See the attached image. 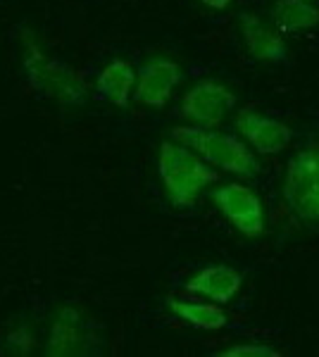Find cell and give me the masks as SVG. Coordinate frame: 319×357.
<instances>
[{
  "label": "cell",
  "mask_w": 319,
  "mask_h": 357,
  "mask_svg": "<svg viewBox=\"0 0 319 357\" xmlns=\"http://www.w3.org/2000/svg\"><path fill=\"white\" fill-rule=\"evenodd\" d=\"M170 310L179 319H184L188 326L200 331H219L226 326V312L219 307V303H195V301H181V298H170Z\"/></svg>",
  "instance_id": "cell-14"
},
{
  "label": "cell",
  "mask_w": 319,
  "mask_h": 357,
  "mask_svg": "<svg viewBox=\"0 0 319 357\" xmlns=\"http://www.w3.org/2000/svg\"><path fill=\"white\" fill-rule=\"evenodd\" d=\"M212 200L243 236L260 238L265 234V207L253 188L243 186L239 181L224 183L212 191Z\"/></svg>",
  "instance_id": "cell-7"
},
{
  "label": "cell",
  "mask_w": 319,
  "mask_h": 357,
  "mask_svg": "<svg viewBox=\"0 0 319 357\" xmlns=\"http://www.w3.org/2000/svg\"><path fill=\"white\" fill-rule=\"evenodd\" d=\"M236 107V96L217 79H200L181 98V117L191 124L212 129Z\"/></svg>",
  "instance_id": "cell-6"
},
{
  "label": "cell",
  "mask_w": 319,
  "mask_h": 357,
  "mask_svg": "<svg viewBox=\"0 0 319 357\" xmlns=\"http://www.w3.org/2000/svg\"><path fill=\"white\" fill-rule=\"evenodd\" d=\"M172 138L181 146L191 148L198 153L207 165L217 167L222 172H231L236 176H258L260 162L255 153L241 138L219 134L212 129H202V126H174L170 131Z\"/></svg>",
  "instance_id": "cell-3"
},
{
  "label": "cell",
  "mask_w": 319,
  "mask_h": 357,
  "mask_svg": "<svg viewBox=\"0 0 319 357\" xmlns=\"http://www.w3.org/2000/svg\"><path fill=\"white\" fill-rule=\"evenodd\" d=\"M272 20L283 33L310 31L319 26V8L310 0H276Z\"/></svg>",
  "instance_id": "cell-13"
},
{
  "label": "cell",
  "mask_w": 319,
  "mask_h": 357,
  "mask_svg": "<svg viewBox=\"0 0 319 357\" xmlns=\"http://www.w3.org/2000/svg\"><path fill=\"white\" fill-rule=\"evenodd\" d=\"M133 89H136V72H133L131 62L126 60H112L96 79L98 100H105L117 107L129 105Z\"/></svg>",
  "instance_id": "cell-12"
},
{
  "label": "cell",
  "mask_w": 319,
  "mask_h": 357,
  "mask_svg": "<svg viewBox=\"0 0 319 357\" xmlns=\"http://www.w3.org/2000/svg\"><path fill=\"white\" fill-rule=\"evenodd\" d=\"M310 3H312V0H310Z\"/></svg>",
  "instance_id": "cell-18"
},
{
  "label": "cell",
  "mask_w": 319,
  "mask_h": 357,
  "mask_svg": "<svg viewBox=\"0 0 319 357\" xmlns=\"http://www.w3.org/2000/svg\"><path fill=\"white\" fill-rule=\"evenodd\" d=\"M22 67L27 82L38 98L55 100L60 105H81L86 102L89 89L86 82L62 60L48 57L29 29H22Z\"/></svg>",
  "instance_id": "cell-1"
},
{
  "label": "cell",
  "mask_w": 319,
  "mask_h": 357,
  "mask_svg": "<svg viewBox=\"0 0 319 357\" xmlns=\"http://www.w3.org/2000/svg\"><path fill=\"white\" fill-rule=\"evenodd\" d=\"M181 82V67L167 57H153L136 72L133 100L146 107H165Z\"/></svg>",
  "instance_id": "cell-9"
},
{
  "label": "cell",
  "mask_w": 319,
  "mask_h": 357,
  "mask_svg": "<svg viewBox=\"0 0 319 357\" xmlns=\"http://www.w3.org/2000/svg\"><path fill=\"white\" fill-rule=\"evenodd\" d=\"M219 355L222 357H279L281 353L265 343H243V345H234V348H229V350H222Z\"/></svg>",
  "instance_id": "cell-15"
},
{
  "label": "cell",
  "mask_w": 319,
  "mask_h": 357,
  "mask_svg": "<svg viewBox=\"0 0 319 357\" xmlns=\"http://www.w3.org/2000/svg\"><path fill=\"white\" fill-rule=\"evenodd\" d=\"M243 286V276L236 272L234 267L226 264H210V267L200 269L195 276H191L186 281V293L191 296H202L212 303H229L231 298H236V293Z\"/></svg>",
  "instance_id": "cell-11"
},
{
  "label": "cell",
  "mask_w": 319,
  "mask_h": 357,
  "mask_svg": "<svg viewBox=\"0 0 319 357\" xmlns=\"http://www.w3.org/2000/svg\"><path fill=\"white\" fill-rule=\"evenodd\" d=\"M8 345L10 348H15L17 353H31L34 350V345H36V338L31 336V331H27V329H17L13 331L8 336Z\"/></svg>",
  "instance_id": "cell-16"
},
{
  "label": "cell",
  "mask_w": 319,
  "mask_h": 357,
  "mask_svg": "<svg viewBox=\"0 0 319 357\" xmlns=\"http://www.w3.org/2000/svg\"><path fill=\"white\" fill-rule=\"evenodd\" d=\"M236 129L260 155H279L291 146L293 131L281 119L265 117L255 107H243L236 112Z\"/></svg>",
  "instance_id": "cell-8"
},
{
  "label": "cell",
  "mask_w": 319,
  "mask_h": 357,
  "mask_svg": "<svg viewBox=\"0 0 319 357\" xmlns=\"http://www.w3.org/2000/svg\"><path fill=\"white\" fill-rule=\"evenodd\" d=\"M200 3L210 10H226L231 5V0H200Z\"/></svg>",
  "instance_id": "cell-17"
},
{
  "label": "cell",
  "mask_w": 319,
  "mask_h": 357,
  "mask_svg": "<svg viewBox=\"0 0 319 357\" xmlns=\"http://www.w3.org/2000/svg\"><path fill=\"white\" fill-rule=\"evenodd\" d=\"M158 174L165 183V191L177 207H193L200 191L219 178L198 153L177 141L160 143Z\"/></svg>",
  "instance_id": "cell-2"
},
{
  "label": "cell",
  "mask_w": 319,
  "mask_h": 357,
  "mask_svg": "<svg viewBox=\"0 0 319 357\" xmlns=\"http://www.w3.org/2000/svg\"><path fill=\"white\" fill-rule=\"evenodd\" d=\"M241 33L248 45V53L258 62L283 65L288 60V45L279 33V29L267 24L260 15L241 13Z\"/></svg>",
  "instance_id": "cell-10"
},
{
  "label": "cell",
  "mask_w": 319,
  "mask_h": 357,
  "mask_svg": "<svg viewBox=\"0 0 319 357\" xmlns=\"http://www.w3.org/2000/svg\"><path fill=\"white\" fill-rule=\"evenodd\" d=\"M103 350V341L77 307H65L50 326L48 341H45V355L65 357V355H98Z\"/></svg>",
  "instance_id": "cell-5"
},
{
  "label": "cell",
  "mask_w": 319,
  "mask_h": 357,
  "mask_svg": "<svg viewBox=\"0 0 319 357\" xmlns=\"http://www.w3.org/2000/svg\"><path fill=\"white\" fill-rule=\"evenodd\" d=\"M283 200L303 222H319V143H310L288 160Z\"/></svg>",
  "instance_id": "cell-4"
}]
</instances>
